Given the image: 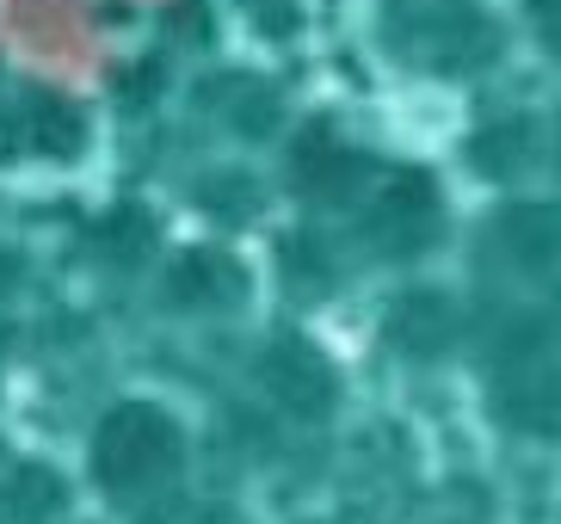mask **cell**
<instances>
[{
  "label": "cell",
  "instance_id": "6da1fadb",
  "mask_svg": "<svg viewBox=\"0 0 561 524\" xmlns=\"http://www.w3.org/2000/svg\"><path fill=\"white\" fill-rule=\"evenodd\" d=\"M185 469V432L154 401H124L93 432V481L112 500H149Z\"/></svg>",
  "mask_w": 561,
  "mask_h": 524
},
{
  "label": "cell",
  "instance_id": "7a4b0ae2",
  "mask_svg": "<svg viewBox=\"0 0 561 524\" xmlns=\"http://www.w3.org/2000/svg\"><path fill=\"white\" fill-rule=\"evenodd\" d=\"M494 413L530 438H561V358L543 345L512 352L506 377L494 389Z\"/></svg>",
  "mask_w": 561,
  "mask_h": 524
},
{
  "label": "cell",
  "instance_id": "3957f363",
  "mask_svg": "<svg viewBox=\"0 0 561 524\" xmlns=\"http://www.w3.org/2000/svg\"><path fill=\"white\" fill-rule=\"evenodd\" d=\"M260 383H265V395H272L284 413H297V420H328L333 401H340L333 364L321 358L309 340L265 345V352H260Z\"/></svg>",
  "mask_w": 561,
  "mask_h": 524
},
{
  "label": "cell",
  "instance_id": "277c9868",
  "mask_svg": "<svg viewBox=\"0 0 561 524\" xmlns=\"http://www.w3.org/2000/svg\"><path fill=\"white\" fill-rule=\"evenodd\" d=\"M370 235H377L382 253H420L438 235V192H432L426 173H401V180L382 185L377 210H370Z\"/></svg>",
  "mask_w": 561,
  "mask_h": 524
},
{
  "label": "cell",
  "instance_id": "5b68a950",
  "mask_svg": "<svg viewBox=\"0 0 561 524\" xmlns=\"http://www.w3.org/2000/svg\"><path fill=\"white\" fill-rule=\"evenodd\" d=\"M457 303L438 291H408L389 309V340L408 352V358H438V352H450L457 345Z\"/></svg>",
  "mask_w": 561,
  "mask_h": 524
},
{
  "label": "cell",
  "instance_id": "8992f818",
  "mask_svg": "<svg viewBox=\"0 0 561 524\" xmlns=\"http://www.w3.org/2000/svg\"><path fill=\"white\" fill-rule=\"evenodd\" d=\"M500 247L525 272H556L561 265V204H512L500 216Z\"/></svg>",
  "mask_w": 561,
  "mask_h": 524
},
{
  "label": "cell",
  "instance_id": "52a82bcc",
  "mask_svg": "<svg viewBox=\"0 0 561 524\" xmlns=\"http://www.w3.org/2000/svg\"><path fill=\"white\" fill-rule=\"evenodd\" d=\"M173 303L185 309H222V303H241V265L222 260V253H185L173 265Z\"/></svg>",
  "mask_w": 561,
  "mask_h": 524
},
{
  "label": "cell",
  "instance_id": "ba28073f",
  "mask_svg": "<svg viewBox=\"0 0 561 524\" xmlns=\"http://www.w3.org/2000/svg\"><path fill=\"white\" fill-rule=\"evenodd\" d=\"M469 161L481 167V173H494V180H506V173H518V167L530 161V124L525 117H506V124H488V130L469 143Z\"/></svg>",
  "mask_w": 561,
  "mask_h": 524
},
{
  "label": "cell",
  "instance_id": "9c48e42d",
  "mask_svg": "<svg viewBox=\"0 0 561 524\" xmlns=\"http://www.w3.org/2000/svg\"><path fill=\"white\" fill-rule=\"evenodd\" d=\"M13 512H19V524H50L62 512V481L50 469H25L13 481Z\"/></svg>",
  "mask_w": 561,
  "mask_h": 524
},
{
  "label": "cell",
  "instance_id": "30bf717a",
  "mask_svg": "<svg viewBox=\"0 0 561 524\" xmlns=\"http://www.w3.org/2000/svg\"><path fill=\"white\" fill-rule=\"evenodd\" d=\"M530 19H537V32H543V44L561 56V0H530Z\"/></svg>",
  "mask_w": 561,
  "mask_h": 524
}]
</instances>
